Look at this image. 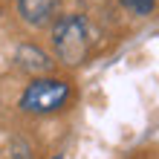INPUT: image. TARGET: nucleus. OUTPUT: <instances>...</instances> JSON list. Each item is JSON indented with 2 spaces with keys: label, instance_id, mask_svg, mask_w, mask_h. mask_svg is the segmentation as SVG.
Here are the masks:
<instances>
[{
  "label": "nucleus",
  "instance_id": "1",
  "mask_svg": "<svg viewBox=\"0 0 159 159\" xmlns=\"http://www.w3.org/2000/svg\"><path fill=\"white\" fill-rule=\"evenodd\" d=\"M52 46H55V55L67 64V67H78V64L87 61L90 55V26L81 15H64L55 20L52 26Z\"/></svg>",
  "mask_w": 159,
  "mask_h": 159
},
{
  "label": "nucleus",
  "instance_id": "2",
  "mask_svg": "<svg viewBox=\"0 0 159 159\" xmlns=\"http://www.w3.org/2000/svg\"><path fill=\"white\" fill-rule=\"evenodd\" d=\"M70 84L61 78H35L20 96V107L26 113H55L67 104Z\"/></svg>",
  "mask_w": 159,
  "mask_h": 159
},
{
  "label": "nucleus",
  "instance_id": "3",
  "mask_svg": "<svg viewBox=\"0 0 159 159\" xmlns=\"http://www.w3.org/2000/svg\"><path fill=\"white\" fill-rule=\"evenodd\" d=\"M61 0H17V15L29 26H46L58 15Z\"/></svg>",
  "mask_w": 159,
  "mask_h": 159
},
{
  "label": "nucleus",
  "instance_id": "4",
  "mask_svg": "<svg viewBox=\"0 0 159 159\" xmlns=\"http://www.w3.org/2000/svg\"><path fill=\"white\" fill-rule=\"evenodd\" d=\"M17 64H20L23 70H29V72H43V70H49V55H46L43 49H38V46H32V43H26L17 49Z\"/></svg>",
  "mask_w": 159,
  "mask_h": 159
},
{
  "label": "nucleus",
  "instance_id": "5",
  "mask_svg": "<svg viewBox=\"0 0 159 159\" xmlns=\"http://www.w3.org/2000/svg\"><path fill=\"white\" fill-rule=\"evenodd\" d=\"M127 9H133L136 15H151V9H153V0H121Z\"/></svg>",
  "mask_w": 159,
  "mask_h": 159
},
{
  "label": "nucleus",
  "instance_id": "6",
  "mask_svg": "<svg viewBox=\"0 0 159 159\" xmlns=\"http://www.w3.org/2000/svg\"><path fill=\"white\" fill-rule=\"evenodd\" d=\"M58 159H61V156H58Z\"/></svg>",
  "mask_w": 159,
  "mask_h": 159
}]
</instances>
